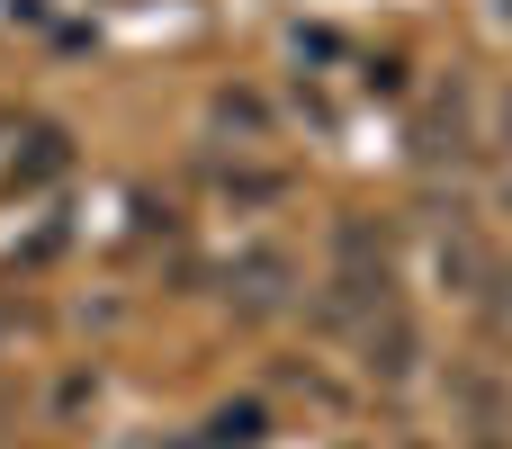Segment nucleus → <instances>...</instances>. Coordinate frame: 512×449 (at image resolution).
Wrapping results in <instances>:
<instances>
[{
  "label": "nucleus",
  "instance_id": "obj_1",
  "mask_svg": "<svg viewBox=\"0 0 512 449\" xmlns=\"http://www.w3.org/2000/svg\"><path fill=\"white\" fill-rule=\"evenodd\" d=\"M225 297H234L243 315H270V306L288 297V261H279V252H243V261L225 270Z\"/></svg>",
  "mask_w": 512,
  "mask_h": 449
},
{
  "label": "nucleus",
  "instance_id": "obj_2",
  "mask_svg": "<svg viewBox=\"0 0 512 449\" xmlns=\"http://www.w3.org/2000/svg\"><path fill=\"white\" fill-rule=\"evenodd\" d=\"M63 171H72V144H63L54 126H36L27 153H9V189H18V198H27V189H54Z\"/></svg>",
  "mask_w": 512,
  "mask_h": 449
},
{
  "label": "nucleus",
  "instance_id": "obj_3",
  "mask_svg": "<svg viewBox=\"0 0 512 449\" xmlns=\"http://www.w3.org/2000/svg\"><path fill=\"white\" fill-rule=\"evenodd\" d=\"M216 441H261V414H252V405H234V414H216Z\"/></svg>",
  "mask_w": 512,
  "mask_h": 449
},
{
  "label": "nucleus",
  "instance_id": "obj_4",
  "mask_svg": "<svg viewBox=\"0 0 512 449\" xmlns=\"http://www.w3.org/2000/svg\"><path fill=\"white\" fill-rule=\"evenodd\" d=\"M495 9H504V18H512V0H495Z\"/></svg>",
  "mask_w": 512,
  "mask_h": 449
}]
</instances>
